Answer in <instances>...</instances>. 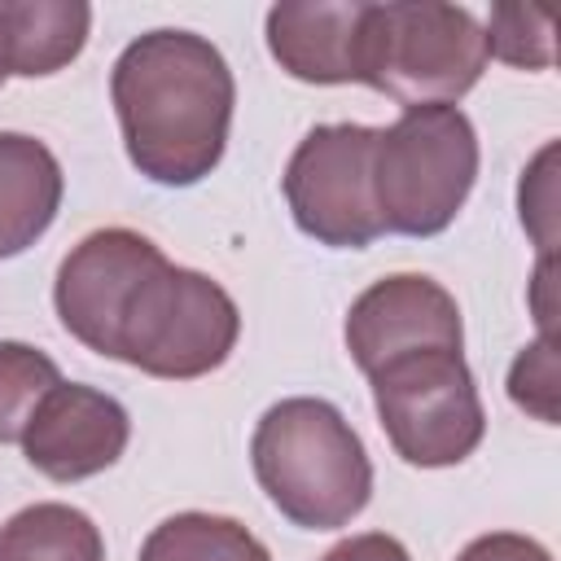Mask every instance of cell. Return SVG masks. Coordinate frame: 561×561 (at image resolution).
I'll list each match as a JSON object with an SVG mask.
<instances>
[{
  "instance_id": "obj_1",
  "label": "cell",
  "mask_w": 561,
  "mask_h": 561,
  "mask_svg": "<svg viewBox=\"0 0 561 561\" xmlns=\"http://www.w3.org/2000/svg\"><path fill=\"white\" fill-rule=\"evenodd\" d=\"M110 101L131 167L162 188H188L228 149L237 83L206 35L158 26L118 53Z\"/></svg>"
},
{
  "instance_id": "obj_2",
  "label": "cell",
  "mask_w": 561,
  "mask_h": 561,
  "mask_svg": "<svg viewBox=\"0 0 561 561\" xmlns=\"http://www.w3.org/2000/svg\"><path fill=\"white\" fill-rule=\"evenodd\" d=\"M250 465L272 508L302 530H337L373 500V460L329 399L272 403L254 425Z\"/></svg>"
},
{
  "instance_id": "obj_3",
  "label": "cell",
  "mask_w": 561,
  "mask_h": 561,
  "mask_svg": "<svg viewBox=\"0 0 561 561\" xmlns=\"http://www.w3.org/2000/svg\"><path fill=\"white\" fill-rule=\"evenodd\" d=\"M241 337L232 294L197 267H175L167 254L131 285L110 359H123L162 381H193L215 373Z\"/></svg>"
},
{
  "instance_id": "obj_4",
  "label": "cell",
  "mask_w": 561,
  "mask_h": 561,
  "mask_svg": "<svg viewBox=\"0 0 561 561\" xmlns=\"http://www.w3.org/2000/svg\"><path fill=\"white\" fill-rule=\"evenodd\" d=\"M478 180V131L460 105H416L377 127L373 193L386 232L438 237Z\"/></svg>"
},
{
  "instance_id": "obj_5",
  "label": "cell",
  "mask_w": 561,
  "mask_h": 561,
  "mask_svg": "<svg viewBox=\"0 0 561 561\" xmlns=\"http://www.w3.org/2000/svg\"><path fill=\"white\" fill-rule=\"evenodd\" d=\"M486 70L482 22L465 4L394 0L368 4L359 83L386 92L403 110L456 105Z\"/></svg>"
},
{
  "instance_id": "obj_6",
  "label": "cell",
  "mask_w": 561,
  "mask_h": 561,
  "mask_svg": "<svg viewBox=\"0 0 561 561\" xmlns=\"http://www.w3.org/2000/svg\"><path fill=\"white\" fill-rule=\"evenodd\" d=\"M373 408L390 447L416 469H447L478 451L486 412L460 351H416L373 377Z\"/></svg>"
},
{
  "instance_id": "obj_7",
  "label": "cell",
  "mask_w": 561,
  "mask_h": 561,
  "mask_svg": "<svg viewBox=\"0 0 561 561\" xmlns=\"http://www.w3.org/2000/svg\"><path fill=\"white\" fill-rule=\"evenodd\" d=\"M373 145L377 127L364 123H320L298 140L280 180L298 232L333 250H364L386 232L373 193Z\"/></svg>"
},
{
  "instance_id": "obj_8",
  "label": "cell",
  "mask_w": 561,
  "mask_h": 561,
  "mask_svg": "<svg viewBox=\"0 0 561 561\" xmlns=\"http://www.w3.org/2000/svg\"><path fill=\"white\" fill-rule=\"evenodd\" d=\"M346 351L364 377L416 355V351H460L465 324L456 298L421 272H399L373 280L346 311Z\"/></svg>"
},
{
  "instance_id": "obj_9",
  "label": "cell",
  "mask_w": 561,
  "mask_h": 561,
  "mask_svg": "<svg viewBox=\"0 0 561 561\" xmlns=\"http://www.w3.org/2000/svg\"><path fill=\"white\" fill-rule=\"evenodd\" d=\"M162 259V250L140 237L136 228H96L57 267L53 280V307L75 342L110 359L118 311L131 294V285Z\"/></svg>"
},
{
  "instance_id": "obj_10",
  "label": "cell",
  "mask_w": 561,
  "mask_h": 561,
  "mask_svg": "<svg viewBox=\"0 0 561 561\" xmlns=\"http://www.w3.org/2000/svg\"><path fill=\"white\" fill-rule=\"evenodd\" d=\"M127 438L131 416L114 394L83 381H61L35 408L22 434V456L53 482H79L105 473L127 451Z\"/></svg>"
},
{
  "instance_id": "obj_11",
  "label": "cell",
  "mask_w": 561,
  "mask_h": 561,
  "mask_svg": "<svg viewBox=\"0 0 561 561\" xmlns=\"http://www.w3.org/2000/svg\"><path fill=\"white\" fill-rule=\"evenodd\" d=\"M364 0H285L267 9V53L302 83H359Z\"/></svg>"
},
{
  "instance_id": "obj_12",
  "label": "cell",
  "mask_w": 561,
  "mask_h": 561,
  "mask_svg": "<svg viewBox=\"0 0 561 561\" xmlns=\"http://www.w3.org/2000/svg\"><path fill=\"white\" fill-rule=\"evenodd\" d=\"M61 193L57 153L26 131H0V259L31 250L53 228Z\"/></svg>"
},
{
  "instance_id": "obj_13",
  "label": "cell",
  "mask_w": 561,
  "mask_h": 561,
  "mask_svg": "<svg viewBox=\"0 0 561 561\" xmlns=\"http://www.w3.org/2000/svg\"><path fill=\"white\" fill-rule=\"evenodd\" d=\"M92 31L83 0H0V70L44 79L66 70Z\"/></svg>"
},
{
  "instance_id": "obj_14",
  "label": "cell",
  "mask_w": 561,
  "mask_h": 561,
  "mask_svg": "<svg viewBox=\"0 0 561 561\" xmlns=\"http://www.w3.org/2000/svg\"><path fill=\"white\" fill-rule=\"evenodd\" d=\"M0 561H105V539L83 508L44 500L0 526Z\"/></svg>"
},
{
  "instance_id": "obj_15",
  "label": "cell",
  "mask_w": 561,
  "mask_h": 561,
  "mask_svg": "<svg viewBox=\"0 0 561 561\" xmlns=\"http://www.w3.org/2000/svg\"><path fill=\"white\" fill-rule=\"evenodd\" d=\"M140 561H272V552L237 517L188 508L145 535Z\"/></svg>"
},
{
  "instance_id": "obj_16",
  "label": "cell",
  "mask_w": 561,
  "mask_h": 561,
  "mask_svg": "<svg viewBox=\"0 0 561 561\" xmlns=\"http://www.w3.org/2000/svg\"><path fill=\"white\" fill-rule=\"evenodd\" d=\"M53 386H61V373L44 351L31 342H0V443H22Z\"/></svg>"
},
{
  "instance_id": "obj_17",
  "label": "cell",
  "mask_w": 561,
  "mask_h": 561,
  "mask_svg": "<svg viewBox=\"0 0 561 561\" xmlns=\"http://www.w3.org/2000/svg\"><path fill=\"white\" fill-rule=\"evenodd\" d=\"M486 57H500L517 70L552 66V13L535 4H495L486 22Z\"/></svg>"
},
{
  "instance_id": "obj_18",
  "label": "cell",
  "mask_w": 561,
  "mask_h": 561,
  "mask_svg": "<svg viewBox=\"0 0 561 561\" xmlns=\"http://www.w3.org/2000/svg\"><path fill=\"white\" fill-rule=\"evenodd\" d=\"M508 399L543 425L561 421V355L557 337H535L508 368Z\"/></svg>"
},
{
  "instance_id": "obj_19",
  "label": "cell",
  "mask_w": 561,
  "mask_h": 561,
  "mask_svg": "<svg viewBox=\"0 0 561 561\" xmlns=\"http://www.w3.org/2000/svg\"><path fill=\"white\" fill-rule=\"evenodd\" d=\"M557 140H548L530 167L522 171V184H517V210H522V224L526 232L535 237L539 254H552L557 250Z\"/></svg>"
},
{
  "instance_id": "obj_20",
  "label": "cell",
  "mask_w": 561,
  "mask_h": 561,
  "mask_svg": "<svg viewBox=\"0 0 561 561\" xmlns=\"http://www.w3.org/2000/svg\"><path fill=\"white\" fill-rule=\"evenodd\" d=\"M456 561H552V552L530 535L491 530V535H478L473 543H465Z\"/></svg>"
},
{
  "instance_id": "obj_21",
  "label": "cell",
  "mask_w": 561,
  "mask_h": 561,
  "mask_svg": "<svg viewBox=\"0 0 561 561\" xmlns=\"http://www.w3.org/2000/svg\"><path fill=\"white\" fill-rule=\"evenodd\" d=\"M320 561H412L408 548L386 535V530H364V535H351L342 543H333Z\"/></svg>"
},
{
  "instance_id": "obj_22",
  "label": "cell",
  "mask_w": 561,
  "mask_h": 561,
  "mask_svg": "<svg viewBox=\"0 0 561 561\" xmlns=\"http://www.w3.org/2000/svg\"><path fill=\"white\" fill-rule=\"evenodd\" d=\"M0 83H4V70H0Z\"/></svg>"
}]
</instances>
